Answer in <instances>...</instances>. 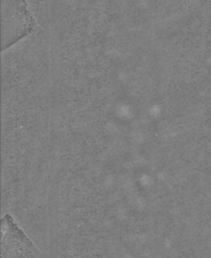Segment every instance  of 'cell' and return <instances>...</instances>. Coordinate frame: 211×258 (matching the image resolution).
<instances>
[{"label": "cell", "instance_id": "6da1fadb", "mask_svg": "<svg viewBox=\"0 0 211 258\" xmlns=\"http://www.w3.org/2000/svg\"><path fill=\"white\" fill-rule=\"evenodd\" d=\"M2 39L4 50L29 34L36 27L25 0H2Z\"/></svg>", "mask_w": 211, "mask_h": 258}, {"label": "cell", "instance_id": "7a4b0ae2", "mask_svg": "<svg viewBox=\"0 0 211 258\" xmlns=\"http://www.w3.org/2000/svg\"><path fill=\"white\" fill-rule=\"evenodd\" d=\"M1 222V258H33L36 248L13 219L6 215Z\"/></svg>", "mask_w": 211, "mask_h": 258}]
</instances>
